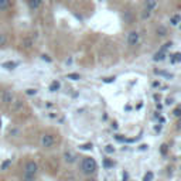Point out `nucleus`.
Segmentation results:
<instances>
[{
  "label": "nucleus",
  "instance_id": "nucleus-33",
  "mask_svg": "<svg viewBox=\"0 0 181 181\" xmlns=\"http://www.w3.org/2000/svg\"><path fill=\"white\" fill-rule=\"evenodd\" d=\"M173 102H174V99H173V98H167V99H166V105H167V106L173 105Z\"/></svg>",
  "mask_w": 181,
  "mask_h": 181
},
{
  "label": "nucleus",
  "instance_id": "nucleus-29",
  "mask_svg": "<svg viewBox=\"0 0 181 181\" xmlns=\"http://www.w3.org/2000/svg\"><path fill=\"white\" fill-rule=\"evenodd\" d=\"M81 149H82V150H90V149H92V144H90V143H88V144H82Z\"/></svg>",
  "mask_w": 181,
  "mask_h": 181
},
{
  "label": "nucleus",
  "instance_id": "nucleus-32",
  "mask_svg": "<svg viewBox=\"0 0 181 181\" xmlns=\"http://www.w3.org/2000/svg\"><path fill=\"white\" fill-rule=\"evenodd\" d=\"M25 93H27V95H36L37 90L36 89H27V90H25Z\"/></svg>",
  "mask_w": 181,
  "mask_h": 181
},
{
  "label": "nucleus",
  "instance_id": "nucleus-16",
  "mask_svg": "<svg viewBox=\"0 0 181 181\" xmlns=\"http://www.w3.org/2000/svg\"><path fill=\"white\" fill-rule=\"evenodd\" d=\"M171 62L173 64H177V62H181V52H175L171 55Z\"/></svg>",
  "mask_w": 181,
  "mask_h": 181
},
{
  "label": "nucleus",
  "instance_id": "nucleus-21",
  "mask_svg": "<svg viewBox=\"0 0 181 181\" xmlns=\"http://www.w3.org/2000/svg\"><path fill=\"white\" fill-rule=\"evenodd\" d=\"M67 78L68 79H72V81H78V79L81 78V75H79V74H68Z\"/></svg>",
  "mask_w": 181,
  "mask_h": 181
},
{
  "label": "nucleus",
  "instance_id": "nucleus-7",
  "mask_svg": "<svg viewBox=\"0 0 181 181\" xmlns=\"http://www.w3.org/2000/svg\"><path fill=\"white\" fill-rule=\"evenodd\" d=\"M156 7H157V0H144V6H143L144 10L150 11V13L153 14V11L156 10Z\"/></svg>",
  "mask_w": 181,
  "mask_h": 181
},
{
  "label": "nucleus",
  "instance_id": "nucleus-20",
  "mask_svg": "<svg viewBox=\"0 0 181 181\" xmlns=\"http://www.w3.org/2000/svg\"><path fill=\"white\" fill-rule=\"evenodd\" d=\"M150 16H151V13L150 11H147V10H141V20H147V19H150Z\"/></svg>",
  "mask_w": 181,
  "mask_h": 181
},
{
  "label": "nucleus",
  "instance_id": "nucleus-25",
  "mask_svg": "<svg viewBox=\"0 0 181 181\" xmlns=\"http://www.w3.org/2000/svg\"><path fill=\"white\" fill-rule=\"evenodd\" d=\"M10 164H11V160H10V158H8V160H6V161H3L2 166H0V170H6L8 166H10Z\"/></svg>",
  "mask_w": 181,
  "mask_h": 181
},
{
  "label": "nucleus",
  "instance_id": "nucleus-4",
  "mask_svg": "<svg viewBox=\"0 0 181 181\" xmlns=\"http://www.w3.org/2000/svg\"><path fill=\"white\" fill-rule=\"evenodd\" d=\"M139 38H140V36H139L137 31H129V33H127V38H126L127 45L134 47V45L139 42Z\"/></svg>",
  "mask_w": 181,
  "mask_h": 181
},
{
  "label": "nucleus",
  "instance_id": "nucleus-43",
  "mask_svg": "<svg viewBox=\"0 0 181 181\" xmlns=\"http://www.w3.org/2000/svg\"><path fill=\"white\" fill-rule=\"evenodd\" d=\"M180 28H181V24H180Z\"/></svg>",
  "mask_w": 181,
  "mask_h": 181
},
{
  "label": "nucleus",
  "instance_id": "nucleus-35",
  "mask_svg": "<svg viewBox=\"0 0 181 181\" xmlns=\"http://www.w3.org/2000/svg\"><path fill=\"white\" fill-rule=\"evenodd\" d=\"M154 130H156V132H157V133L160 132V130H161V124H157V126L154 127Z\"/></svg>",
  "mask_w": 181,
  "mask_h": 181
},
{
  "label": "nucleus",
  "instance_id": "nucleus-39",
  "mask_svg": "<svg viewBox=\"0 0 181 181\" xmlns=\"http://www.w3.org/2000/svg\"><path fill=\"white\" fill-rule=\"evenodd\" d=\"M36 2H37V4H38V6L42 4V0H36Z\"/></svg>",
  "mask_w": 181,
  "mask_h": 181
},
{
  "label": "nucleus",
  "instance_id": "nucleus-34",
  "mask_svg": "<svg viewBox=\"0 0 181 181\" xmlns=\"http://www.w3.org/2000/svg\"><path fill=\"white\" fill-rule=\"evenodd\" d=\"M158 122H160V124L163 126V123H166V118H158Z\"/></svg>",
  "mask_w": 181,
  "mask_h": 181
},
{
  "label": "nucleus",
  "instance_id": "nucleus-1",
  "mask_svg": "<svg viewBox=\"0 0 181 181\" xmlns=\"http://www.w3.org/2000/svg\"><path fill=\"white\" fill-rule=\"evenodd\" d=\"M98 170V164H96L93 157H84L81 161V171L85 175H92Z\"/></svg>",
  "mask_w": 181,
  "mask_h": 181
},
{
  "label": "nucleus",
  "instance_id": "nucleus-6",
  "mask_svg": "<svg viewBox=\"0 0 181 181\" xmlns=\"http://www.w3.org/2000/svg\"><path fill=\"white\" fill-rule=\"evenodd\" d=\"M2 102L4 105H10L14 102V96H13V92L11 90H4L2 93Z\"/></svg>",
  "mask_w": 181,
  "mask_h": 181
},
{
  "label": "nucleus",
  "instance_id": "nucleus-24",
  "mask_svg": "<svg viewBox=\"0 0 181 181\" xmlns=\"http://www.w3.org/2000/svg\"><path fill=\"white\" fill-rule=\"evenodd\" d=\"M105 151H106L107 154H113V153H115V149H113L112 144H107V146H105Z\"/></svg>",
  "mask_w": 181,
  "mask_h": 181
},
{
  "label": "nucleus",
  "instance_id": "nucleus-42",
  "mask_svg": "<svg viewBox=\"0 0 181 181\" xmlns=\"http://www.w3.org/2000/svg\"><path fill=\"white\" fill-rule=\"evenodd\" d=\"M65 2H71V0H65Z\"/></svg>",
  "mask_w": 181,
  "mask_h": 181
},
{
  "label": "nucleus",
  "instance_id": "nucleus-13",
  "mask_svg": "<svg viewBox=\"0 0 181 181\" xmlns=\"http://www.w3.org/2000/svg\"><path fill=\"white\" fill-rule=\"evenodd\" d=\"M154 74H156V75L164 76V78H168V79H171V78H173V74L167 72V71H160V69H154Z\"/></svg>",
  "mask_w": 181,
  "mask_h": 181
},
{
  "label": "nucleus",
  "instance_id": "nucleus-18",
  "mask_svg": "<svg viewBox=\"0 0 181 181\" xmlns=\"http://www.w3.org/2000/svg\"><path fill=\"white\" fill-rule=\"evenodd\" d=\"M153 178H154V173L147 171L146 174H144V177H143V181H153Z\"/></svg>",
  "mask_w": 181,
  "mask_h": 181
},
{
  "label": "nucleus",
  "instance_id": "nucleus-9",
  "mask_svg": "<svg viewBox=\"0 0 181 181\" xmlns=\"http://www.w3.org/2000/svg\"><path fill=\"white\" fill-rule=\"evenodd\" d=\"M123 19H124V21H126L127 24H132V23L134 21V16H133V13L130 10L123 11Z\"/></svg>",
  "mask_w": 181,
  "mask_h": 181
},
{
  "label": "nucleus",
  "instance_id": "nucleus-11",
  "mask_svg": "<svg viewBox=\"0 0 181 181\" xmlns=\"http://www.w3.org/2000/svg\"><path fill=\"white\" fill-rule=\"evenodd\" d=\"M156 34H157V37H166L167 36V27L158 25V27L156 28Z\"/></svg>",
  "mask_w": 181,
  "mask_h": 181
},
{
  "label": "nucleus",
  "instance_id": "nucleus-28",
  "mask_svg": "<svg viewBox=\"0 0 181 181\" xmlns=\"http://www.w3.org/2000/svg\"><path fill=\"white\" fill-rule=\"evenodd\" d=\"M4 44H6V37L3 36L2 33H0V47H3Z\"/></svg>",
  "mask_w": 181,
  "mask_h": 181
},
{
  "label": "nucleus",
  "instance_id": "nucleus-12",
  "mask_svg": "<svg viewBox=\"0 0 181 181\" xmlns=\"http://www.w3.org/2000/svg\"><path fill=\"white\" fill-rule=\"evenodd\" d=\"M17 62H14V61H6V62H3L2 64V67L3 68H6V69H14V68H17Z\"/></svg>",
  "mask_w": 181,
  "mask_h": 181
},
{
  "label": "nucleus",
  "instance_id": "nucleus-30",
  "mask_svg": "<svg viewBox=\"0 0 181 181\" xmlns=\"http://www.w3.org/2000/svg\"><path fill=\"white\" fill-rule=\"evenodd\" d=\"M115 81V76H110V78H103V82L105 84H110V82Z\"/></svg>",
  "mask_w": 181,
  "mask_h": 181
},
{
  "label": "nucleus",
  "instance_id": "nucleus-37",
  "mask_svg": "<svg viewBox=\"0 0 181 181\" xmlns=\"http://www.w3.org/2000/svg\"><path fill=\"white\" fill-rule=\"evenodd\" d=\"M153 98H154V99H156V101H157V102L160 101V95H154V96H153Z\"/></svg>",
  "mask_w": 181,
  "mask_h": 181
},
{
  "label": "nucleus",
  "instance_id": "nucleus-19",
  "mask_svg": "<svg viewBox=\"0 0 181 181\" xmlns=\"http://www.w3.org/2000/svg\"><path fill=\"white\" fill-rule=\"evenodd\" d=\"M28 6H30V8H31V10H34V11H36L37 8L40 7V6L37 4V2H36V0H28Z\"/></svg>",
  "mask_w": 181,
  "mask_h": 181
},
{
  "label": "nucleus",
  "instance_id": "nucleus-3",
  "mask_svg": "<svg viewBox=\"0 0 181 181\" xmlns=\"http://www.w3.org/2000/svg\"><path fill=\"white\" fill-rule=\"evenodd\" d=\"M40 144H41V147H44V149H51V147H54V144H55V137H54L52 134H50V133H44V134H41Z\"/></svg>",
  "mask_w": 181,
  "mask_h": 181
},
{
  "label": "nucleus",
  "instance_id": "nucleus-22",
  "mask_svg": "<svg viewBox=\"0 0 181 181\" xmlns=\"http://www.w3.org/2000/svg\"><path fill=\"white\" fill-rule=\"evenodd\" d=\"M160 153L163 156H166L167 153H168V146H167V144H161V146H160Z\"/></svg>",
  "mask_w": 181,
  "mask_h": 181
},
{
  "label": "nucleus",
  "instance_id": "nucleus-38",
  "mask_svg": "<svg viewBox=\"0 0 181 181\" xmlns=\"http://www.w3.org/2000/svg\"><path fill=\"white\" fill-rule=\"evenodd\" d=\"M147 147H149V146H147V144H143V146H141V147H140V150H146V149H147Z\"/></svg>",
  "mask_w": 181,
  "mask_h": 181
},
{
  "label": "nucleus",
  "instance_id": "nucleus-15",
  "mask_svg": "<svg viewBox=\"0 0 181 181\" xmlns=\"http://www.w3.org/2000/svg\"><path fill=\"white\" fill-rule=\"evenodd\" d=\"M103 167H105L106 170L113 168V167H115V163H113L110 158H103Z\"/></svg>",
  "mask_w": 181,
  "mask_h": 181
},
{
  "label": "nucleus",
  "instance_id": "nucleus-2",
  "mask_svg": "<svg viewBox=\"0 0 181 181\" xmlns=\"http://www.w3.org/2000/svg\"><path fill=\"white\" fill-rule=\"evenodd\" d=\"M37 171H38V164L34 160L27 161L24 167V174H23V181H34L37 175Z\"/></svg>",
  "mask_w": 181,
  "mask_h": 181
},
{
  "label": "nucleus",
  "instance_id": "nucleus-17",
  "mask_svg": "<svg viewBox=\"0 0 181 181\" xmlns=\"http://www.w3.org/2000/svg\"><path fill=\"white\" fill-rule=\"evenodd\" d=\"M59 86H61V85H59V82L58 81H54V82H51V85H50V90H51V92H57V90L59 89Z\"/></svg>",
  "mask_w": 181,
  "mask_h": 181
},
{
  "label": "nucleus",
  "instance_id": "nucleus-14",
  "mask_svg": "<svg viewBox=\"0 0 181 181\" xmlns=\"http://www.w3.org/2000/svg\"><path fill=\"white\" fill-rule=\"evenodd\" d=\"M10 4H11L10 0H0V11H6L10 7Z\"/></svg>",
  "mask_w": 181,
  "mask_h": 181
},
{
  "label": "nucleus",
  "instance_id": "nucleus-26",
  "mask_svg": "<svg viewBox=\"0 0 181 181\" xmlns=\"http://www.w3.org/2000/svg\"><path fill=\"white\" fill-rule=\"evenodd\" d=\"M16 103H14V106H13V110H19V109H21V106H23V102L21 101H14Z\"/></svg>",
  "mask_w": 181,
  "mask_h": 181
},
{
  "label": "nucleus",
  "instance_id": "nucleus-31",
  "mask_svg": "<svg viewBox=\"0 0 181 181\" xmlns=\"http://www.w3.org/2000/svg\"><path fill=\"white\" fill-rule=\"evenodd\" d=\"M41 58L44 59V61H47V62H51V61H52V59H51L50 57L47 55V54H42V55H41Z\"/></svg>",
  "mask_w": 181,
  "mask_h": 181
},
{
  "label": "nucleus",
  "instance_id": "nucleus-5",
  "mask_svg": "<svg viewBox=\"0 0 181 181\" xmlns=\"http://www.w3.org/2000/svg\"><path fill=\"white\" fill-rule=\"evenodd\" d=\"M62 158H64V161H65L67 164H72V163H75L76 156H75V153H74V151L65 150V151L62 153Z\"/></svg>",
  "mask_w": 181,
  "mask_h": 181
},
{
  "label": "nucleus",
  "instance_id": "nucleus-40",
  "mask_svg": "<svg viewBox=\"0 0 181 181\" xmlns=\"http://www.w3.org/2000/svg\"><path fill=\"white\" fill-rule=\"evenodd\" d=\"M85 181H96V180H93V178H88V180H85Z\"/></svg>",
  "mask_w": 181,
  "mask_h": 181
},
{
  "label": "nucleus",
  "instance_id": "nucleus-36",
  "mask_svg": "<svg viewBox=\"0 0 181 181\" xmlns=\"http://www.w3.org/2000/svg\"><path fill=\"white\" fill-rule=\"evenodd\" d=\"M158 85H160V84H158V82H157V81H156V82H153V84H151V86L157 88V86H158Z\"/></svg>",
  "mask_w": 181,
  "mask_h": 181
},
{
  "label": "nucleus",
  "instance_id": "nucleus-10",
  "mask_svg": "<svg viewBox=\"0 0 181 181\" xmlns=\"http://www.w3.org/2000/svg\"><path fill=\"white\" fill-rule=\"evenodd\" d=\"M170 24L171 25H180L181 24V14H173L170 17Z\"/></svg>",
  "mask_w": 181,
  "mask_h": 181
},
{
  "label": "nucleus",
  "instance_id": "nucleus-41",
  "mask_svg": "<svg viewBox=\"0 0 181 181\" xmlns=\"http://www.w3.org/2000/svg\"><path fill=\"white\" fill-rule=\"evenodd\" d=\"M0 129H2V119H0Z\"/></svg>",
  "mask_w": 181,
  "mask_h": 181
},
{
  "label": "nucleus",
  "instance_id": "nucleus-27",
  "mask_svg": "<svg viewBox=\"0 0 181 181\" xmlns=\"http://www.w3.org/2000/svg\"><path fill=\"white\" fill-rule=\"evenodd\" d=\"M171 45H173V42H171V41L166 42V44H164L163 47H161V51H166V52H167V50H170V48H171Z\"/></svg>",
  "mask_w": 181,
  "mask_h": 181
},
{
  "label": "nucleus",
  "instance_id": "nucleus-23",
  "mask_svg": "<svg viewBox=\"0 0 181 181\" xmlns=\"http://www.w3.org/2000/svg\"><path fill=\"white\" fill-rule=\"evenodd\" d=\"M173 116L177 118V119H180L181 118V107H175V109L173 110Z\"/></svg>",
  "mask_w": 181,
  "mask_h": 181
},
{
  "label": "nucleus",
  "instance_id": "nucleus-8",
  "mask_svg": "<svg viewBox=\"0 0 181 181\" xmlns=\"http://www.w3.org/2000/svg\"><path fill=\"white\" fill-rule=\"evenodd\" d=\"M166 57H167V52L166 51H157V52L153 55V61L154 62H161V61H164L166 59Z\"/></svg>",
  "mask_w": 181,
  "mask_h": 181
}]
</instances>
